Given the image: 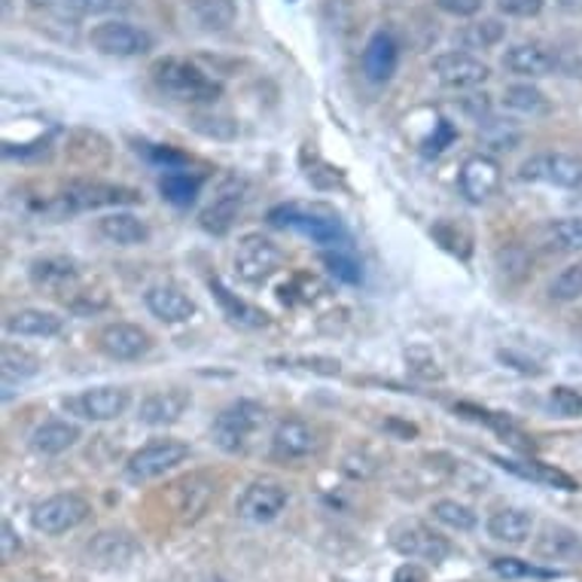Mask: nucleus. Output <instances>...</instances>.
<instances>
[{"label": "nucleus", "mask_w": 582, "mask_h": 582, "mask_svg": "<svg viewBox=\"0 0 582 582\" xmlns=\"http://www.w3.org/2000/svg\"><path fill=\"white\" fill-rule=\"evenodd\" d=\"M156 89L183 104H210L222 95V83L214 80L190 58H159L150 68Z\"/></svg>", "instance_id": "f257e3e1"}, {"label": "nucleus", "mask_w": 582, "mask_h": 582, "mask_svg": "<svg viewBox=\"0 0 582 582\" xmlns=\"http://www.w3.org/2000/svg\"><path fill=\"white\" fill-rule=\"evenodd\" d=\"M269 222L277 226V229H296V232H303L311 241L330 244V248H339V244L347 241V232L342 220H339V214H333L330 208H320V205H299V202L277 205V208L269 210Z\"/></svg>", "instance_id": "f03ea898"}, {"label": "nucleus", "mask_w": 582, "mask_h": 582, "mask_svg": "<svg viewBox=\"0 0 582 582\" xmlns=\"http://www.w3.org/2000/svg\"><path fill=\"white\" fill-rule=\"evenodd\" d=\"M138 202L140 193L132 190V186H116V183L101 181H73L49 205V214L53 217H70V214H80V210L123 208V205H138Z\"/></svg>", "instance_id": "7ed1b4c3"}, {"label": "nucleus", "mask_w": 582, "mask_h": 582, "mask_svg": "<svg viewBox=\"0 0 582 582\" xmlns=\"http://www.w3.org/2000/svg\"><path fill=\"white\" fill-rule=\"evenodd\" d=\"M265 409L253 400L229 402L210 424V440L226 455H241L253 443L256 430L263 427Z\"/></svg>", "instance_id": "20e7f679"}, {"label": "nucleus", "mask_w": 582, "mask_h": 582, "mask_svg": "<svg viewBox=\"0 0 582 582\" xmlns=\"http://www.w3.org/2000/svg\"><path fill=\"white\" fill-rule=\"evenodd\" d=\"M186 458H190V445L183 443V440L159 436L153 443L140 445L138 452L128 458L123 472L128 482L144 486V482H153V479L166 476V472H171L174 467H181Z\"/></svg>", "instance_id": "39448f33"}, {"label": "nucleus", "mask_w": 582, "mask_h": 582, "mask_svg": "<svg viewBox=\"0 0 582 582\" xmlns=\"http://www.w3.org/2000/svg\"><path fill=\"white\" fill-rule=\"evenodd\" d=\"M390 546L409 558V561H424V564H443L452 555V543L433 527L418 522V518H402L390 527Z\"/></svg>", "instance_id": "423d86ee"}, {"label": "nucleus", "mask_w": 582, "mask_h": 582, "mask_svg": "<svg viewBox=\"0 0 582 582\" xmlns=\"http://www.w3.org/2000/svg\"><path fill=\"white\" fill-rule=\"evenodd\" d=\"M89 43L101 56L138 58L153 49V34L132 25V22H123V19H111V22H101L92 28Z\"/></svg>", "instance_id": "0eeeda50"}, {"label": "nucleus", "mask_w": 582, "mask_h": 582, "mask_svg": "<svg viewBox=\"0 0 582 582\" xmlns=\"http://www.w3.org/2000/svg\"><path fill=\"white\" fill-rule=\"evenodd\" d=\"M232 265H236V275L248 284H263L272 275L281 272L284 265V250L277 248L272 238L260 236V232H250L238 241L236 256H232Z\"/></svg>", "instance_id": "6e6552de"}, {"label": "nucleus", "mask_w": 582, "mask_h": 582, "mask_svg": "<svg viewBox=\"0 0 582 582\" xmlns=\"http://www.w3.org/2000/svg\"><path fill=\"white\" fill-rule=\"evenodd\" d=\"M89 513H92V506L80 494H53V498H46L34 506L31 525L46 537H61V534L83 525Z\"/></svg>", "instance_id": "1a4fd4ad"}, {"label": "nucleus", "mask_w": 582, "mask_h": 582, "mask_svg": "<svg viewBox=\"0 0 582 582\" xmlns=\"http://www.w3.org/2000/svg\"><path fill=\"white\" fill-rule=\"evenodd\" d=\"M290 503V494L287 488H281L277 482H269V479H256L250 482L236 500V513L238 518H244L250 525H269L275 522L277 515L287 510Z\"/></svg>", "instance_id": "9d476101"}, {"label": "nucleus", "mask_w": 582, "mask_h": 582, "mask_svg": "<svg viewBox=\"0 0 582 582\" xmlns=\"http://www.w3.org/2000/svg\"><path fill=\"white\" fill-rule=\"evenodd\" d=\"M518 181L552 183L561 190H577V186H582V159L570 153L530 156L518 168Z\"/></svg>", "instance_id": "9b49d317"}, {"label": "nucleus", "mask_w": 582, "mask_h": 582, "mask_svg": "<svg viewBox=\"0 0 582 582\" xmlns=\"http://www.w3.org/2000/svg\"><path fill=\"white\" fill-rule=\"evenodd\" d=\"M98 347L111 357V361L132 363L147 357L153 351V335L147 333L138 323H128V320H116L107 323L101 333H98Z\"/></svg>", "instance_id": "f8f14e48"}, {"label": "nucleus", "mask_w": 582, "mask_h": 582, "mask_svg": "<svg viewBox=\"0 0 582 582\" xmlns=\"http://www.w3.org/2000/svg\"><path fill=\"white\" fill-rule=\"evenodd\" d=\"M430 73L445 85V89H476L488 83L491 68L472 53H443L430 61Z\"/></svg>", "instance_id": "ddd939ff"}, {"label": "nucleus", "mask_w": 582, "mask_h": 582, "mask_svg": "<svg viewBox=\"0 0 582 582\" xmlns=\"http://www.w3.org/2000/svg\"><path fill=\"white\" fill-rule=\"evenodd\" d=\"M320 433L315 424H308L303 418H284L272 433V455L277 460H306L311 455H318Z\"/></svg>", "instance_id": "4468645a"}, {"label": "nucleus", "mask_w": 582, "mask_h": 582, "mask_svg": "<svg viewBox=\"0 0 582 582\" xmlns=\"http://www.w3.org/2000/svg\"><path fill=\"white\" fill-rule=\"evenodd\" d=\"M132 406V393L119 385H101V388L83 390L80 397L65 400V409L77 412L85 421H116Z\"/></svg>", "instance_id": "2eb2a0df"}, {"label": "nucleus", "mask_w": 582, "mask_h": 582, "mask_svg": "<svg viewBox=\"0 0 582 582\" xmlns=\"http://www.w3.org/2000/svg\"><path fill=\"white\" fill-rule=\"evenodd\" d=\"M500 183H503V168H500L494 156L476 153L460 166L458 186L460 195H464L470 205H486L488 198L500 190Z\"/></svg>", "instance_id": "dca6fc26"}, {"label": "nucleus", "mask_w": 582, "mask_h": 582, "mask_svg": "<svg viewBox=\"0 0 582 582\" xmlns=\"http://www.w3.org/2000/svg\"><path fill=\"white\" fill-rule=\"evenodd\" d=\"M144 303L150 308V315L156 320H162V323H171V327H178V323H186V320L195 318V303L190 293L178 287V284H171V281H159L153 284L150 290L144 293Z\"/></svg>", "instance_id": "f3484780"}, {"label": "nucleus", "mask_w": 582, "mask_h": 582, "mask_svg": "<svg viewBox=\"0 0 582 582\" xmlns=\"http://www.w3.org/2000/svg\"><path fill=\"white\" fill-rule=\"evenodd\" d=\"M363 73L369 83H388L390 77L400 68V41L393 37V31L381 28L363 46Z\"/></svg>", "instance_id": "a211bd4d"}, {"label": "nucleus", "mask_w": 582, "mask_h": 582, "mask_svg": "<svg viewBox=\"0 0 582 582\" xmlns=\"http://www.w3.org/2000/svg\"><path fill=\"white\" fill-rule=\"evenodd\" d=\"M89 564L98 570H123L140 555V546L125 530H104L89 543Z\"/></svg>", "instance_id": "6ab92c4d"}, {"label": "nucleus", "mask_w": 582, "mask_h": 582, "mask_svg": "<svg viewBox=\"0 0 582 582\" xmlns=\"http://www.w3.org/2000/svg\"><path fill=\"white\" fill-rule=\"evenodd\" d=\"M190 390L171 388V390H153L147 393L138 406V421L147 427H168V424H178L183 418V412L190 409Z\"/></svg>", "instance_id": "aec40b11"}, {"label": "nucleus", "mask_w": 582, "mask_h": 582, "mask_svg": "<svg viewBox=\"0 0 582 582\" xmlns=\"http://www.w3.org/2000/svg\"><path fill=\"white\" fill-rule=\"evenodd\" d=\"M244 193H248V183L244 181H238V178L222 181L214 205L202 210V229H208L214 236H226V232L232 229L241 205H244Z\"/></svg>", "instance_id": "412c9836"}, {"label": "nucleus", "mask_w": 582, "mask_h": 582, "mask_svg": "<svg viewBox=\"0 0 582 582\" xmlns=\"http://www.w3.org/2000/svg\"><path fill=\"white\" fill-rule=\"evenodd\" d=\"M555 65H558V58L543 43H515V46L506 49V56H503V68L515 73V77H527V80L549 77Z\"/></svg>", "instance_id": "4be33fe9"}, {"label": "nucleus", "mask_w": 582, "mask_h": 582, "mask_svg": "<svg viewBox=\"0 0 582 582\" xmlns=\"http://www.w3.org/2000/svg\"><path fill=\"white\" fill-rule=\"evenodd\" d=\"M534 555L540 561H582V537L577 530L564 525H543L537 540H534Z\"/></svg>", "instance_id": "5701e85b"}, {"label": "nucleus", "mask_w": 582, "mask_h": 582, "mask_svg": "<svg viewBox=\"0 0 582 582\" xmlns=\"http://www.w3.org/2000/svg\"><path fill=\"white\" fill-rule=\"evenodd\" d=\"M98 236L107 238L116 248H140L150 241V226L140 220L138 214L116 208L98 220Z\"/></svg>", "instance_id": "b1692460"}, {"label": "nucleus", "mask_w": 582, "mask_h": 582, "mask_svg": "<svg viewBox=\"0 0 582 582\" xmlns=\"http://www.w3.org/2000/svg\"><path fill=\"white\" fill-rule=\"evenodd\" d=\"M83 430L77 427L73 421H65V418H53V421H43L41 427H34L31 433V448L43 455V458H56V455H65L68 448L80 443Z\"/></svg>", "instance_id": "393cba45"}, {"label": "nucleus", "mask_w": 582, "mask_h": 582, "mask_svg": "<svg viewBox=\"0 0 582 582\" xmlns=\"http://www.w3.org/2000/svg\"><path fill=\"white\" fill-rule=\"evenodd\" d=\"M7 333L19 339H53L65 330V318H58L56 311H43V308H22L7 318Z\"/></svg>", "instance_id": "a878e982"}, {"label": "nucleus", "mask_w": 582, "mask_h": 582, "mask_svg": "<svg viewBox=\"0 0 582 582\" xmlns=\"http://www.w3.org/2000/svg\"><path fill=\"white\" fill-rule=\"evenodd\" d=\"M488 537L506 546H522L534 534V515L518 506H503L498 513L488 515Z\"/></svg>", "instance_id": "bb28decb"}, {"label": "nucleus", "mask_w": 582, "mask_h": 582, "mask_svg": "<svg viewBox=\"0 0 582 582\" xmlns=\"http://www.w3.org/2000/svg\"><path fill=\"white\" fill-rule=\"evenodd\" d=\"M210 293H214V299L220 303L222 315L232 320V323H238V327H244V330H260V327L269 323V315H265V311L250 306L244 299H238L236 293L229 290L220 277H210Z\"/></svg>", "instance_id": "cd10ccee"}, {"label": "nucleus", "mask_w": 582, "mask_h": 582, "mask_svg": "<svg viewBox=\"0 0 582 582\" xmlns=\"http://www.w3.org/2000/svg\"><path fill=\"white\" fill-rule=\"evenodd\" d=\"M186 10L193 13L198 28L208 34H222L236 25L238 0H186Z\"/></svg>", "instance_id": "c85d7f7f"}, {"label": "nucleus", "mask_w": 582, "mask_h": 582, "mask_svg": "<svg viewBox=\"0 0 582 582\" xmlns=\"http://www.w3.org/2000/svg\"><path fill=\"white\" fill-rule=\"evenodd\" d=\"M202 183H205L202 174L183 171V168H168L159 178V193L174 208H190V205H195L198 193H202Z\"/></svg>", "instance_id": "c756f323"}, {"label": "nucleus", "mask_w": 582, "mask_h": 582, "mask_svg": "<svg viewBox=\"0 0 582 582\" xmlns=\"http://www.w3.org/2000/svg\"><path fill=\"white\" fill-rule=\"evenodd\" d=\"M77 277H80L77 263L65 260V256H43V260L31 263V281L37 287H46V290H65Z\"/></svg>", "instance_id": "7c9ffc66"}, {"label": "nucleus", "mask_w": 582, "mask_h": 582, "mask_svg": "<svg viewBox=\"0 0 582 582\" xmlns=\"http://www.w3.org/2000/svg\"><path fill=\"white\" fill-rule=\"evenodd\" d=\"M494 460H498L503 470L515 472V476H522V479H530V482L561 488V491H580V486L570 479L568 472L555 470L549 464H537V460H506V458H494Z\"/></svg>", "instance_id": "2f4dec72"}, {"label": "nucleus", "mask_w": 582, "mask_h": 582, "mask_svg": "<svg viewBox=\"0 0 582 582\" xmlns=\"http://www.w3.org/2000/svg\"><path fill=\"white\" fill-rule=\"evenodd\" d=\"M503 107H510L515 113H527V116H540V113H549V101H546V95L537 85L515 83L503 89Z\"/></svg>", "instance_id": "473e14b6"}, {"label": "nucleus", "mask_w": 582, "mask_h": 582, "mask_svg": "<svg viewBox=\"0 0 582 582\" xmlns=\"http://www.w3.org/2000/svg\"><path fill=\"white\" fill-rule=\"evenodd\" d=\"M546 244L555 253H580L582 250V217H561L546 226Z\"/></svg>", "instance_id": "72a5a7b5"}, {"label": "nucleus", "mask_w": 582, "mask_h": 582, "mask_svg": "<svg viewBox=\"0 0 582 582\" xmlns=\"http://www.w3.org/2000/svg\"><path fill=\"white\" fill-rule=\"evenodd\" d=\"M0 369H3L7 381L10 378H15V381L34 378V375L41 373V357L19 345H3V351H0Z\"/></svg>", "instance_id": "f704fd0d"}, {"label": "nucleus", "mask_w": 582, "mask_h": 582, "mask_svg": "<svg viewBox=\"0 0 582 582\" xmlns=\"http://www.w3.org/2000/svg\"><path fill=\"white\" fill-rule=\"evenodd\" d=\"M506 37V25L500 19H482V22H472L458 34V43L464 49H491Z\"/></svg>", "instance_id": "c9c22d12"}, {"label": "nucleus", "mask_w": 582, "mask_h": 582, "mask_svg": "<svg viewBox=\"0 0 582 582\" xmlns=\"http://www.w3.org/2000/svg\"><path fill=\"white\" fill-rule=\"evenodd\" d=\"M430 513H433V518H436L440 525L452 527V530H472V527L479 525L476 513H472L470 506L458 503V500H436V503L430 506Z\"/></svg>", "instance_id": "e433bc0d"}, {"label": "nucleus", "mask_w": 582, "mask_h": 582, "mask_svg": "<svg viewBox=\"0 0 582 582\" xmlns=\"http://www.w3.org/2000/svg\"><path fill=\"white\" fill-rule=\"evenodd\" d=\"M491 570L503 580H552L555 577V570H543L537 564L518 561V558H494Z\"/></svg>", "instance_id": "4c0bfd02"}, {"label": "nucleus", "mask_w": 582, "mask_h": 582, "mask_svg": "<svg viewBox=\"0 0 582 582\" xmlns=\"http://www.w3.org/2000/svg\"><path fill=\"white\" fill-rule=\"evenodd\" d=\"M549 296H552L555 303H577V299H582V260L568 265L561 275L555 277L552 287H549Z\"/></svg>", "instance_id": "58836bf2"}, {"label": "nucleus", "mask_w": 582, "mask_h": 582, "mask_svg": "<svg viewBox=\"0 0 582 582\" xmlns=\"http://www.w3.org/2000/svg\"><path fill=\"white\" fill-rule=\"evenodd\" d=\"M272 366H281V369H306V373L318 375H339L342 373V363L333 361V357H275L269 361Z\"/></svg>", "instance_id": "ea45409f"}, {"label": "nucleus", "mask_w": 582, "mask_h": 582, "mask_svg": "<svg viewBox=\"0 0 582 582\" xmlns=\"http://www.w3.org/2000/svg\"><path fill=\"white\" fill-rule=\"evenodd\" d=\"M320 260H323V265H330V272H333L339 281H345V284H357V281H361V263H357L354 256L342 253V250H330V253H323Z\"/></svg>", "instance_id": "a19ab883"}, {"label": "nucleus", "mask_w": 582, "mask_h": 582, "mask_svg": "<svg viewBox=\"0 0 582 582\" xmlns=\"http://www.w3.org/2000/svg\"><path fill=\"white\" fill-rule=\"evenodd\" d=\"M549 402L555 406V412L564 418H580L582 415V393L580 390L568 388V385H558L549 393Z\"/></svg>", "instance_id": "79ce46f5"}, {"label": "nucleus", "mask_w": 582, "mask_h": 582, "mask_svg": "<svg viewBox=\"0 0 582 582\" xmlns=\"http://www.w3.org/2000/svg\"><path fill=\"white\" fill-rule=\"evenodd\" d=\"M482 140L486 144H491L494 150H513L515 140H518V132L515 128H503V123H498V119H486L482 123Z\"/></svg>", "instance_id": "37998d69"}, {"label": "nucleus", "mask_w": 582, "mask_h": 582, "mask_svg": "<svg viewBox=\"0 0 582 582\" xmlns=\"http://www.w3.org/2000/svg\"><path fill=\"white\" fill-rule=\"evenodd\" d=\"M68 13L73 15H107L116 10H125L128 0H65Z\"/></svg>", "instance_id": "c03bdc74"}, {"label": "nucleus", "mask_w": 582, "mask_h": 582, "mask_svg": "<svg viewBox=\"0 0 582 582\" xmlns=\"http://www.w3.org/2000/svg\"><path fill=\"white\" fill-rule=\"evenodd\" d=\"M104 306H107V293L101 290L77 293V299H70L68 303V308L73 315H95V311H101Z\"/></svg>", "instance_id": "a18cd8bd"}, {"label": "nucleus", "mask_w": 582, "mask_h": 582, "mask_svg": "<svg viewBox=\"0 0 582 582\" xmlns=\"http://www.w3.org/2000/svg\"><path fill=\"white\" fill-rule=\"evenodd\" d=\"M421 357H424V361H418L415 347H412V351H406V361H409V366H412V373L424 375V378H443L440 366H436V357L430 354L427 347H421Z\"/></svg>", "instance_id": "49530a36"}, {"label": "nucleus", "mask_w": 582, "mask_h": 582, "mask_svg": "<svg viewBox=\"0 0 582 582\" xmlns=\"http://www.w3.org/2000/svg\"><path fill=\"white\" fill-rule=\"evenodd\" d=\"M500 13L515 15V19H530L543 10V0H494Z\"/></svg>", "instance_id": "de8ad7c7"}, {"label": "nucleus", "mask_w": 582, "mask_h": 582, "mask_svg": "<svg viewBox=\"0 0 582 582\" xmlns=\"http://www.w3.org/2000/svg\"><path fill=\"white\" fill-rule=\"evenodd\" d=\"M486 0H436V7L448 15H458V19H470L482 10Z\"/></svg>", "instance_id": "09e8293b"}, {"label": "nucleus", "mask_w": 582, "mask_h": 582, "mask_svg": "<svg viewBox=\"0 0 582 582\" xmlns=\"http://www.w3.org/2000/svg\"><path fill=\"white\" fill-rule=\"evenodd\" d=\"M393 582H427V570L421 568L418 561H409V564H402L393 573Z\"/></svg>", "instance_id": "8fccbe9b"}, {"label": "nucleus", "mask_w": 582, "mask_h": 582, "mask_svg": "<svg viewBox=\"0 0 582 582\" xmlns=\"http://www.w3.org/2000/svg\"><path fill=\"white\" fill-rule=\"evenodd\" d=\"M19 537H15V530L10 522H3V561H13V555L19 552Z\"/></svg>", "instance_id": "3c124183"}, {"label": "nucleus", "mask_w": 582, "mask_h": 582, "mask_svg": "<svg viewBox=\"0 0 582 582\" xmlns=\"http://www.w3.org/2000/svg\"><path fill=\"white\" fill-rule=\"evenodd\" d=\"M558 3H561L564 10H570V13H580L582 10V0H558Z\"/></svg>", "instance_id": "603ef678"}, {"label": "nucleus", "mask_w": 582, "mask_h": 582, "mask_svg": "<svg viewBox=\"0 0 582 582\" xmlns=\"http://www.w3.org/2000/svg\"><path fill=\"white\" fill-rule=\"evenodd\" d=\"M28 3L34 7V10H49V7H53L56 0H28Z\"/></svg>", "instance_id": "864d4df0"}]
</instances>
